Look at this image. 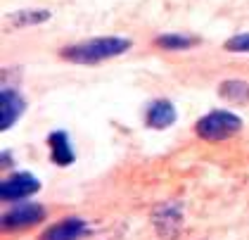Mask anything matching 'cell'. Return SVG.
<instances>
[{
	"label": "cell",
	"mask_w": 249,
	"mask_h": 240,
	"mask_svg": "<svg viewBox=\"0 0 249 240\" xmlns=\"http://www.w3.org/2000/svg\"><path fill=\"white\" fill-rule=\"evenodd\" d=\"M226 50L232 53H249V34H237L230 40H226Z\"/></svg>",
	"instance_id": "12"
},
{
	"label": "cell",
	"mask_w": 249,
	"mask_h": 240,
	"mask_svg": "<svg viewBox=\"0 0 249 240\" xmlns=\"http://www.w3.org/2000/svg\"><path fill=\"white\" fill-rule=\"evenodd\" d=\"M38 188H40V181L36 176H31V174H26V171H19V174H12L10 179L2 181L0 195H2V200L15 202V200H24V198L38 193Z\"/></svg>",
	"instance_id": "4"
},
{
	"label": "cell",
	"mask_w": 249,
	"mask_h": 240,
	"mask_svg": "<svg viewBox=\"0 0 249 240\" xmlns=\"http://www.w3.org/2000/svg\"><path fill=\"white\" fill-rule=\"evenodd\" d=\"M86 233V221L83 219H64V221L50 226L40 240H78Z\"/></svg>",
	"instance_id": "6"
},
{
	"label": "cell",
	"mask_w": 249,
	"mask_h": 240,
	"mask_svg": "<svg viewBox=\"0 0 249 240\" xmlns=\"http://www.w3.org/2000/svg\"><path fill=\"white\" fill-rule=\"evenodd\" d=\"M221 95L228 98V100H235V102H247L249 86L242 83V81H226V83L221 86Z\"/></svg>",
	"instance_id": "9"
},
{
	"label": "cell",
	"mask_w": 249,
	"mask_h": 240,
	"mask_svg": "<svg viewBox=\"0 0 249 240\" xmlns=\"http://www.w3.org/2000/svg\"><path fill=\"white\" fill-rule=\"evenodd\" d=\"M45 219V207L38 202H21L15 204L5 217H2V226L7 231H15V228H29L34 223H40Z\"/></svg>",
	"instance_id": "3"
},
{
	"label": "cell",
	"mask_w": 249,
	"mask_h": 240,
	"mask_svg": "<svg viewBox=\"0 0 249 240\" xmlns=\"http://www.w3.org/2000/svg\"><path fill=\"white\" fill-rule=\"evenodd\" d=\"M192 43H195V38L180 36V34H164V36L157 38V45L169 48V50H183V48H190Z\"/></svg>",
	"instance_id": "11"
},
{
	"label": "cell",
	"mask_w": 249,
	"mask_h": 240,
	"mask_svg": "<svg viewBox=\"0 0 249 240\" xmlns=\"http://www.w3.org/2000/svg\"><path fill=\"white\" fill-rule=\"evenodd\" d=\"M50 17V12L45 10H34V12H12L10 15V26H26V24H38Z\"/></svg>",
	"instance_id": "10"
},
{
	"label": "cell",
	"mask_w": 249,
	"mask_h": 240,
	"mask_svg": "<svg viewBox=\"0 0 249 240\" xmlns=\"http://www.w3.org/2000/svg\"><path fill=\"white\" fill-rule=\"evenodd\" d=\"M176 121V110L169 100H157L147 112V124L152 129H169Z\"/></svg>",
	"instance_id": "8"
},
{
	"label": "cell",
	"mask_w": 249,
	"mask_h": 240,
	"mask_svg": "<svg viewBox=\"0 0 249 240\" xmlns=\"http://www.w3.org/2000/svg\"><path fill=\"white\" fill-rule=\"evenodd\" d=\"M50 150H53V162L59 166H69L76 160L74 150L69 145V136L64 131H55L50 136Z\"/></svg>",
	"instance_id": "7"
},
{
	"label": "cell",
	"mask_w": 249,
	"mask_h": 240,
	"mask_svg": "<svg viewBox=\"0 0 249 240\" xmlns=\"http://www.w3.org/2000/svg\"><path fill=\"white\" fill-rule=\"evenodd\" d=\"M24 107H26V102L21 100L19 93L12 91V88H5L0 93V129H12V124L21 117Z\"/></svg>",
	"instance_id": "5"
},
{
	"label": "cell",
	"mask_w": 249,
	"mask_h": 240,
	"mask_svg": "<svg viewBox=\"0 0 249 240\" xmlns=\"http://www.w3.org/2000/svg\"><path fill=\"white\" fill-rule=\"evenodd\" d=\"M131 48V40L121 36H105V38H93V40H86V43H78V45H69V48H62L59 55L69 62H76V64H95L102 60H109V57L124 55L126 50Z\"/></svg>",
	"instance_id": "1"
},
{
	"label": "cell",
	"mask_w": 249,
	"mask_h": 240,
	"mask_svg": "<svg viewBox=\"0 0 249 240\" xmlns=\"http://www.w3.org/2000/svg\"><path fill=\"white\" fill-rule=\"evenodd\" d=\"M242 129V119L232 112L216 110L197 121V136L204 140H223Z\"/></svg>",
	"instance_id": "2"
}]
</instances>
